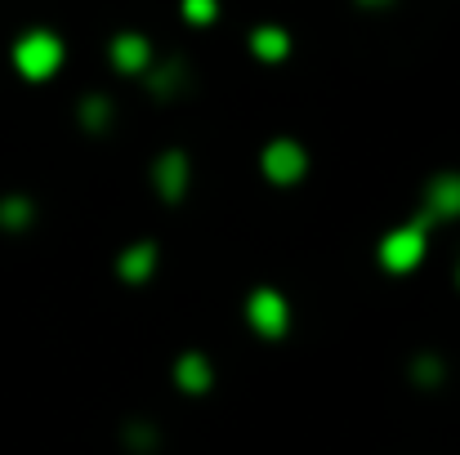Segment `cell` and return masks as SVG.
<instances>
[{"mask_svg": "<svg viewBox=\"0 0 460 455\" xmlns=\"http://www.w3.org/2000/svg\"><path fill=\"white\" fill-rule=\"evenodd\" d=\"M63 40L54 36V31H45V27H36V31H22L18 40H13V67H18V76L22 81H49L58 67H63Z\"/></svg>", "mask_w": 460, "mask_h": 455, "instance_id": "1", "label": "cell"}, {"mask_svg": "<svg viewBox=\"0 0 460 455\" xmlns=\"http://www.w3.org/2000/svg\"><path fill=\"white\" fill-rule=\"evenodd\" d=\"M425 255H429V237H425V223H402V228H389L385 237H380V246H376V259L389 268V273H411V268H420L425 264Z\"/></svg>", "mask_w": 460, "mask_h": 455, "instance_id": "2", "label": "cell"}, {"mask_svg": "<svg viewBox=\"0 0 460 455\" xmlns=\"http://www.w3.org/2000/svg\"><path fill=\"white\" fill-rule=\"evenodd\" d=\"M246 321H251L260 335H269V339L287 335V326H291V308H287V300H282V291L260 286V291L246 300Z\"/></svg>", "mask_w": 460, "mask_h": 455, "instance_id": "3", "label": "cell"}, {"mask_svg": "<svg viewBox=\"0 0 460 455\" xmlns=\"http://www.w3.org/2000/svg\"><path fill=\"white\" fill-rule=\"evenodd\" d=\"M260 165H264V174L273 183H300L308 174V152L296 139H273L264 148V156H260Z\"/></svg>", "mask_w": 460, "mask_h": 455, "instance_id": "4", "label": "cell"}, {"mask_svg": "<svg viewBox=\"0 0 460 455\" xmlns=\"http://www.w3.org/2000/svg\"><path fill=\"white\" fill-rule=\"evenodd\" d=\"M425 206H429V214H438V219H456L460 214V174H438V179L425 188Z\"/></svg>", "mask_w": 460, "mask_h": 455, "instance_id": "5", "label": "cell"}, {"mask_svg": "<svg viewBox=\"0 0 460 455\" xmlns=\"http://www.w3.org/2000/svg\"><path fill=\"white\" fill-rule=\"evenodd\" d=\"M148 58H153V45H148L139 31H121V36L112 40V63H117L121 72H144Z\"/></svg>", "mask_w": 460, "mask_h": 455, "instance_id": "6", "label": "cell"}, {"mask_svg": "<svg viewBox=\"0 0 460 455\" xmlns=\"http://www.w3.org/2000/svg\"><path fill=\"white\" fill-rule=\"evenodd\" d=\"M251 49H255L264 63H282V58H287V49H291V40H287V31H282V27H260V31L251 36Z\"/></svg>", "mask_w": 460, "mask_h": 455, "instance_id": "7", "label": "cell"}, {"mask_svg": "<svg viewBox=\"0 0 460 455\" xmlns=\"http://www.w3.org/2000/svg\"><path fill=\"white\" fill-rule=\"evenodd\" d=\"M174 380H179V389H188V393H201V389L210 384V366H206V357H201V353H188V357H179V371H174Z\"/></svg>", "mask_w": 460, "mask_h": 455, "instance_id": "8", "label": "cell"}, {"mask_svg": "<svg viewBox=\"0 0 460 455\" xmlns=\"http://www.w3.org/2000/svg\"><path fill=\"white\" fill-rule=\"evenodd\" d=\"M156 183H161V192L179 197V188L188 183V174H183V161H179V156H165V161L156 165Z\"/></svg>", "mask_w": 460, "mask_h": 455, "instance_id": "9", "label": "cell"}, {"mask_svg": "<svg viewBox=\"0 0 460 455\" xmlns=\"http://www.w3.org/2000/svg\"><path fill=\"white\" fill-rule=\"evenodd\" d=\"M148 259H153V250H148V246H139L135 255H126V264H121V268H126V277H135V282H139V277H144V268H148Z\"/></svg>", "mask_w": 460, "mask_h": 455, "instance_id": "10", "label": "cell"}, {"mask_svg": "<svg viewBox=\"0 0 460 455\" xmlns=\"http://www.w3.org/2000/svg\"><path fill=\"white\" fill-rule=\"evenodd\" d=\"M183 9H188L192 22H210L215 18V0H183Z\"/></svg>", "mask_w": 460, "mask_h": 455, "instance_id": "11", "label": "cell"}, {"mask_svg": "<svg viewBox=\"0 0 460 455\" xmlns=\"http://www.w3.org/2000/svg\"><path fill=\"white\" fill-rule=\"evenodd\" d=\"M367 4H380V0H367Z\"/></svg>", "mask_w": 460, "mask_h": 455, "instance_id": "12", "label": "cell"}]
</instances>
